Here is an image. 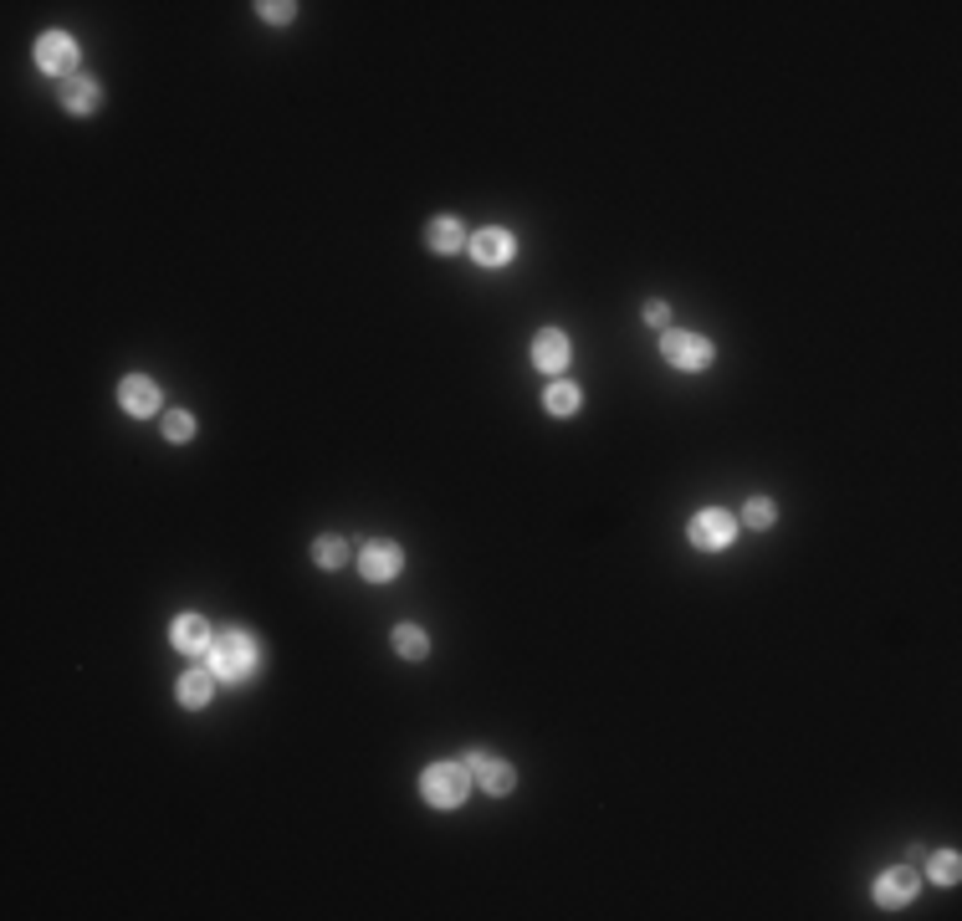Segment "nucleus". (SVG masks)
Masks as SVG:
<instances>
[{"mask_svg": "<svg viewBox=\"0 0 962 921\" xmlns=\"http://www.w3.org/2000/svg\"><path fill=\"white\" fill-rule=\"evenodd\" d=\"M36 62H41V72H72L77 41H72L67 31H47V36L36 41Z\"/></svg>", "mask_w": 962, "mask_h": 921, "instance_id": "423d86ee", "label": "nucleus"}, {"mask_svg": "<svg viewBox=\"0 0 962 921\" xmlns=\"http://www.w3.org/2000/svg\"><path fill=\"white\" fill-rule=\"evenodd\" d=\"M205 661H210V671L221 676V681H241V676L256 666L251 635H241V630H226V635H215V640H210V650H205Z\"/></svg>", "mask_w": 962, "mask_h": 921, "instance_id": "f257e3e1", "label": "nucleus"}, {"mask_svg": "<svg viewBox=\"0 0 962 921\" xmlns=\"http://www.w3.org/2000/svg\"><path fill=\"white\" fill-rule=\"evenodd\" d=\"M395 650L405 655V661H425V655H430V640H425L420 625H395Z\"/></svg>", "mask_w": 962, "mask_h": 921, "instance_id": "2eb2a0df", "label": "nucleus"}, {"mask_svg": "<svg viewBox=\"0 0 962 921\" xmlns=\"http://www.w3.org/2000/svg\"><path fill=\"white\" fill-rule=\"evenodd\" d=\"M645 318H650L655 328H661V323L671 318V307H666V302H650V307H645Z\"/></svg>", "mask_w": 962, "mask_h": 921, "instance_id": "5701e85b", "label": "nucleus"}, {"mask_svg": "<svg viewBox=\"0 0 962 921\" xmlns=\"http://www.w3.org/2000/svg\"><path fill=\"white\" fill-rule=\"evenodd\" d=\"M210 625L200 620V614H180V620H174V645H180L185 655H205L210 650Z\"/></svg>", "mask_w": 962, "mask_h": 921, "instance_id": "9b49d317", "label": "nucleus"}, {"mask_svg": "<svg viewBox=\"0 0 962 921\" xmlns=\"http://www.w3.org/2000/svg\"><path fill=\"white\" fill-rule=\"evenodd\" d=\"M466 788H471L466 763H435V768H425V778H420V794H425V804H435V809H456V804L466 799Z\"/></svg>", "mask_w": 962, "mask_h": 921, "instance_id": "f03ea898", "label": "nucleus"}, {"mask_svg": "<svg viewBox=\"0 0 962 921\" xmlns=\"http://www.w3.org/2000/svg\"><path fill=\"white\" fill-rule=\"evenodd\" d=\"M911 896H916V875L911 870H886L876 881V901L881 906H906Z\"/></svg>", "mask_w": 962, "mask_h": 921, "instance_id": "f8f14e48", "label": "nucleus"}, {"mask_svg": "<svg viewBox=\"0 0 962 921\" xmlns=\"http://www.w3.org/2000/svg\"><path fill=\"white\" fill-rule=\"evenodd\" d=\"M430 246L441 251V256H451V251L466 246V231H461L456 215H441V221H430Z\"/></svg>", "mask_w": 962, "mask_h": 921, "instance_id": "ddd939ff", "label": "nucleus"}, {"mask_svg": "<svg viewBox=\"0 0 962 921\" xmlns=\"http://www.w3.org/2000/svg\"><path fill=\"white\" fill-rule=\"evenodd\" d=\"M471 256L481 261V267H502V261H512V236L507 231H476Z\"/></svg>", "mask_w": 962, "mask_h": 921, "instance_id": "9d476101", "label": "nucleus"}, {"mask_svg": "<svg viewBox=\"0 0 962 921\" xmlns=\"http://www.w3.org/2000/svg\"><path fill=\"white\" fill-rule=\"evenodd\" d=\"M313 553H318V563H323V568H343V558H348L343 538H333V533H328V538H318V543H313Z\"/></svg>", "mask_w": 962, "mask_h": 921, "instance_id": "a211bd4d", "label": "nucleus"}, {"mask_svg": "<svg viewBox=\"0 0 962 921\" xmlns=\"http://www.w3.org/2000/svg\"><path fill=\"white\" fill-rule=\"evenodd\" d=\"M62 103H67L72 113H87V108H98V82H93V77H67V87H62Z\"/></svg>", "mask_w": 962, "mask_h": 921, "instance_id": "4468645a", "label": "nucleus"}, {"mask_svg": "<svg viewBox=\"0 0 962 921\" xmlns=\"http://www.w3.org/2000/svg\"><path fill=\"white\" fill-rule=\"evenodd\" d=\"M210 691H215V671H190L180 681V701H185V707H205Z\"/></svg>", "mask_w": 962, "mask_h": 921, "instance_id": "dca6fc26", "label": "nucleus"}, {"mask_svg": "<svg viewBox=\"0 0 962 921\" xmlns=\"http://www.w3.org/2000/svg\"><path fill=\"white\" fill-rule=\"evenodd\" d=\"M661 348H666V359L676 364V369H707L712 364V343L702 338V333H666L661 338Z\"/></svg>", "mask_w": 962, "mask_h": 921, "instance_id": "7ed1b4c3", "label": "nucleus"}, {"mask_svg": "<svg viewBox=\"0 0 962 921\" xmlns=\"http://www.w3.org/2000/svg\"><path fill=\"white\" fill-rule=\"evenodd\" d=\"M118 405H123L128 415H154V410H159V384L144 379V374H128L123 389H118Z\"/></svg>", "mask_w": 962, "mask_h": 921, "instance_id": "0eeeda50", "label": "nucleus"}, {"mask_svg": "<svg viewBox=\"0 0 962 921\" xmlns=\"http://www.w3.org/2000/svg\"><path fill=\"white\" fill-rule=\"evenodd\" d=\"M548 410H553V415H574V410H579V384L558 379V384L548 389Z\"/></svg>", "mask_w": 962, "mask_h": 921, "instance_id": "f3484780", "label": "nucleus"}, {"mask_svg": "<svg viewBox=\"0 0 962 921\" xmlns=\"http://www.w3.org/2000/svg\"><path fill=\"white\" fill-rule=\"evenodd\" d=\"M957 870H962V860H957L952 850H942V855L932 860V875H937L942 886H952V881H957Z\"/></svg>", "mask_w": 962, "mask_h": 921, "instance_id": "412c9836", "label": "nucleus"}, {"mask_svg": "<svg viewBox=\"0 0 962 921\" xmlns=\"http://www.w3.org/2000/svg\"><path fill=\"white\" fill-rule=\"evenodd\" d=\"M261 16H267V21H292V11L297 6H287V0H267V6H256Z\"/></svg>", "mask_w": 962, "mask_h": 921, "instance_id": "4be33fe9", "label": "nucleus"}, {"mask_svg": "<svg viewBox=\"0 0 962 921\" xmlns=\"http://www.w3.org/2000/svg\"><path fill=\"white\" fill-rule=\"evenodd\" d=\"M164 435H169V441H190V435H195V420H190L185 410H164Z\"/></svg>", "mask_w": 962, "mask_h": 921, "instance_id": "6ab92c4d", "label": "nucleus"}, {"mask_svg": "<svg viewBox=\"0 0 962 921\" xmlns=\"http://www.w3.org/2000/svg\"><path fill=\"white\" fill-rule=\"evenodd\" d=\"M466 773L487 788V794H512V783H517V773L507 768V763H492V758H481V748H471L466 753Z\"/></svg>", "mask_w": 962, "mask_h": 921, "instance_id": "39448f33", "label": "nucleus"}, {"mask_svg": "<svg viewBox=\"0 0 962 921\" xmlns=\"http://www.w3.org/2000/svg\"><path fill=\"white\" fill-rule=\"evenodd\" d=\"M359 568H364V579H374V584L395 579V574H400V548H395V543H369V548L359 553Z\"/></svg>", "mask_w": 962, "mask_h": 921, "instance_id": "1a4fd4ad", "label": "nucleus"}, {"mask_svg": "<svg viewBox=\"0 0 962 921\" xmlns=\"http://www.w3.org/2000/svg\"><path fill=\"white\" fill-rule=\"evenodd\" d=\"M732 538H737V522H732L727 512H696V522H691V543H696V548L717 553V548H727Z\"/></svg>", "mask_w": 962, "mask_h": 921, "instance_id": "20e7f679", "label": "nucleus"}, {"mask_svg": "<svg viewBox=\"0 0 962 921\" xmlns=\"http://www.w3.org/2000/svg\"><path fill=\"white\" fill-rule=\"evenodd\" d=\"M533 364H538L543 374H563V369H568V338H563L558 328H543V333L533 338Z\"/></svg>", "mask_w": 962, "mask_h": 921, "instance_id": "6e6552de", "label": "nucleus"}, {"mask_svg": "<svg viewBox=\"0 0 962 921\" xmlns=\"http://www.w3.org/2000/svg\"><path fill=\"white\" fill-rule=\"evenodd\" d=\"M742 517H748V528H768V522L778 517V507H773L768 497H753V502H748V512H742Z\"/></svg>", "mask_w": 962, "mask_h": 921, "instance_id": "aec40b11", "label": "nucleus"}]
</instances>
